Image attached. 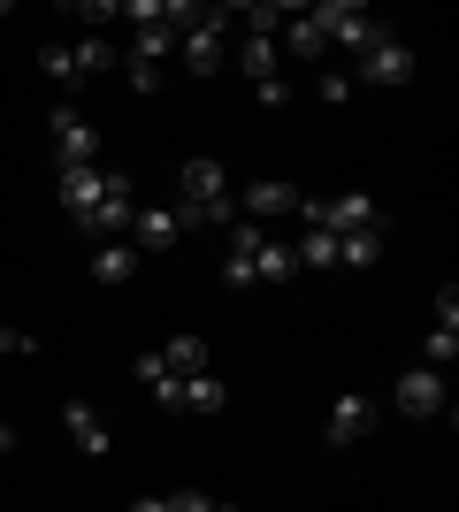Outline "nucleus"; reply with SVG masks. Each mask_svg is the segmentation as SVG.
Listing matches in <instances>:
<instances>
[{
  "label": "nucleus",
  "instance_id": "nucleus-1",
  "mask_svg": "<svg viewBox=\"0 0 459 512\" xmlns=\"http://www.w3.org/2000/svg\"><path fill=\"white\" fill-rule=\"evenodd\" d=\"M184 230H207V222H238V192H230V169L222 161H184Z\"/></svg>",
  "mask_w": 459,
  "mask_h": 512
},
{
  "label": "nucleus",
  "instance_id": "nucleus-2",
  "mask_svg": "<svg viewBox=\"0 0 459 512\" xmlns=\"http://www.w3.org/2000/svg\"><path fill=\"white\" fill-rule=\"evenodd\" d=\"M115 192H131V176H123V169H100V161H92V169H62V207H69V222H85V214L108 207Z\"/></svg>",
  "mask_w": 459,
  "mask_h": 512
},
{
  "label": "nucleus",
  "instance_id": "nucleus-3",
  "mask_svg": "<svg viewBox=\"0 0 459 512\" xmlns=\"http://www.w3.org/2000/svg\"><path fill=\"white\" fill-rule=\"evenodd\" d=\"M46 130H54V161H62V169H92V161H100V130H92L69 100H54Z\"/></svg>",
  "mask_w": 459,
  "mask_h": 512
},
{
  "label": "nucleus",
  "instance_id": "nucleus-4",
  "mask_svg": "<svg viewBox=\"0 0 459 512\" xmlns=\"http://www.w3.org/2000/svg\"><path fill=\"white\" fill-rule=\"evenodd\" d=\"M314 23L329 31V46H352V54H368V46L391 31V23H375L368 8H352V0H322V8H314Z\"/></svg>",
  "mask_w": 459,
  "mask_h": 512
},
{
  "label": "nucleus",
  "instance_id": "nucleus-5",
  "mask_svg": "<svg viewBox=\"0 0 459 512\" xmlns=\"http://www.w3.org/2000/svg\"><path fill=\"white\" fill-rule=\"evenodd\" d=\"M352 85H383V92H391V85H414V46L383 31V39L360 54V77H352Z\"/></svg>",
  "mask_w": 459,
  "mask_h": 512
},
{
  "label": "nucleus",
  "instance_id": "nucleus-6",
  "mask_svg": "<svg viewBox=\"0 0 459 512\" xmlns=\"http://www.w3.org/2000/svg\"><path fill=\"white\" fill-rule=\"evenodd\" d=\"M176 54H184V69H192V77H215V69L230 62V46H222V16L184 23V31H176Z\"/></svg>",
  "mask_w": 459,
  "mask_h": 512
},
{
  "label": "nucleus",
  "instance_id": "nucleus-7",
  "mask_svg": "<svg viewBox=\"0 0 459 512\" xmlns=\"http://www.w3.org/2000/svg\"><path fill=\"white\" fill-rule=\"evenodd\" d=\"M62 428H69V444L85 451V459H108V451H115L108 413H100V406H85V398H69V406H62Z\"/></svg>",
  "mask_w": 459,
  "mask_h": 512
},
{
  "label": "nucleus",
  "instance_id": "nucleus-8",
  "mask_svg": "<svg viewBox=\"0 0 459 512\" xmlns=\"http://www.w3.org/2000/svg\"><path fill=\"white\" fill-rule=\"evenodd\" d=\"M184 214L176 207H138V222H131V253H176L184 245Z\"/></svg>",
  "mask_w": 459,
  "mask_h": 512
},
{
  "label": "nucleus",
  "instance_id": "nucleus-9",
  "mask_svg": "<svg viewBox=\"0 0 459 512\" xmlns=\"http://www.w3.org/2000/svg\"><path fill=\"white\" fill-rule=\"evenodd\" d=\"M391 406L414 413V421L444 413V375H437V367H406V375H398V390H391Z\"/></svg>",
  "mask_w": 459,
  "mask_h": 512
},
{
  "label": "nucleus",
  "instance_id": "nucleus-10",
  "mask_svg": "<svg viewBox=\"0 0 459 512\" xmlns=\"http://www.w3.org/2000/svg\"><path fill=\"white\" fill-rule=\"evenodd\" d=\"M245 222H276V214H299V184H284V176H261V184H245L238 192Z\"/></svg>",
  "mask_w": 459,
  "mask_h": 512
},
{
  "label": "nucleus",
  "instance_id": "nucleus-11",
  "mask_svg": "<svg viewBox=\"0 0 459 512\" xmlns=\"http://www.w3.org/2000/svg\"><path fill=\"white\" fill-rule=\"evenodd\" d=\"M238 69L253 77V92L276 85V77H284V46H276V31H261V23H253V31H245V46H238Z\"/></svg>",
  "mask_w": 459,
  "mask_h": 512
},
{
  "label": "nucleus",
  "instance_id": "nucleus-12",
  "mask_svg": "<svg viewBox=\"0 0 459 512\" xmlns=\"http://www.w3.org/2000/svg\"><path fill=\"white\" fill-rule=\"evenodd\" d=\"M161 406L199 413V421H207V413H222V406H230V390H222V383H215V367H207V375H192V383H169V390H161Z\"/></svg>",
  "mask_w": 459,
  "mask_h": 512
},
{
  "label": "nucleus",
  "instance_id": "nucleus-13",
  "mask_svg": "<svg viewBox=\"0 0 459 512\" xmlns=\"http://www.w3.org/2000/svg\"><path fill=\"white\" fill-rule=\"evenodd\" d=\"M375 428V398H360V390H345V398H337V406H329V444H360V436H368Z\"/></svg>",
  "mask_w": 459,
  "mask_h": 512
},
{
  "label": "nucleus",
  "instance_id": "nucleus-14",
  "mask_svg": "<svg viewBox=\"0 0 459 512\" xmlns=\"http://www.w3.org/2000/svg\"><path fill=\"white\" fill-rule=\"evenodd\" d=\"M291 54V62H314L322 69V54H329V31L314 23V8H299V16H284V39H276Z\"/></svg>",
  "mask_w": 459,
  "mask_h": 512
},
{
  "label": "nucleus",
  "instance_id": "nucleus-15",
  "mask_svg": "<svg viewBox=\"0 0 459 512\" xmlns=\"http://www.w3.org/2000/svg\"><path fill=\"white\" fill-rule=\"evenodd\" d=\"M131 276H138L131 237H108V245H92V283H131Z\"/></svg>",
  "mask_w": 459,
  "mask_h": 512
},
{
  "label": "nucleus",
  "instance_id": "nucleus-16",
  "mask_svg": "<svg viewBox=\"0 0 459 512\" xmlns=\"http://www.w3.org/2000/svg\"><path fill=\"white\" fill-rule=\"evenodd\" d=\"M153 360L169 367V383H192V375H207V344H199V337H169Z\"/></svg>",
  "mask_w": 459,
  "mask_h": 512
},
{
  "label": "nucleus",
  "instance_id": "nucleus-17",
  "mask_svg": "<svg viewBox=\"0 0 459 512\" xmlns=\"http://www.w3.org/2000/svg\"><path fill=\"white\" fill-rule=\"evenodd\" d=\"M108 62H115V46L100 39V31H85V39H69V69H77V85H85V77H100Z\"/></svg>",
  "mask_w": 459,
  "mask_h": 512
},
{
  "label": "nucleus",
  "instance_id": "nucleus-18",
  "mask_svg": "<svg viewBox=\"0 0 459 512\" xmlns=\"http://www.w3.org/2000/svg\"><path fill=\"white\" fill-rule=\"evenodd\" d=\"M169 54H176V31H169V23H138V39H131V62L161 69Z\"/></svg>",
  "mask_w": 459,
  "mask_h": 512
},
{
  "label": "nucleus",
  "instance_id": "nucleus-19",
  "mask_svg": "<svg viewBox=\"0 0 459 512\" xmlns=\"http://www.w3.org/2000/svg\"><path fill=\"white\" fill-rule=\"evenodd\" d=\"M291 276H299V260H291V245L261 237V253H253V283H291Z\"/></svg>",
  "mask_w": 459,
  "mask_h": 512
},
{
  "label": "nucleus",
  "instance_id": "nucleus-20",
  "mask_svg": "<svg viewBox=\"0 0 459 512\" xmlns=\"http://www.w3.org/2000/svg\"><path fill=\"white\" fill-rule=\"evenodd\" d=\"M375 253H383V230H352V237H337V268H368Z\"/></svg>",
  "mask_w": 459,
  "mask_h": 512
},
{
  "label": "nucleus",
  "instance_id": "nucleus-21",
  "mask_svg": "<svg viewBox=\"0 0 459 512\" xmlns=\"http://www.w3.org/2000/svg\"><path fill=\"white\" fill-rule=\"evenodd\" d=\"M291 260H299V268H337V237H329V230H306L299 245H291Z\"/></svg>",
  "mask_w": 459,
  "mask_h": 512
},
{
  "label": "nucleus",
  "instance_id": "nucleus-22",
  "mask_svg": "<svg viewBox=\"0 0 459 512\" xmlns=\"http://www.w3.org/2000/svg\"><path fill=\"white\" fill-rule=\"evenodd\" d=\"M452 360H459V329H429V344H421V367H437V375H444Z\"/></svg>",
  "mask_w": 459,
  "mask_h": 512
},
{
  "label": "nucleus",
  "instance_id": "nucleus-23",
  "mask_svg": "<svg viewBox=\"0 0 459 512\" xmlns=\"http://www.w3.org/2000/svg\"><path fill=\"white\" fill-rule=\"evenodd\" d=\"M39 69L54 77V85H77V69H69V39H46L39 46Z\"/></svg>",
  "mask_w": 459,
  "mask_h": 512
},
{
  "label": "nucleus",
  "instance_id": "nucleus-24",
  "mask_svg": "<svg viewBox=\"0 0 459 512\" xmlns=\"http://www.w3.org/2000/svg\"><path fill=\"white\" fill-rule=\"evenodd\" d=\"M314 92H322L329 107H345V100H352L360 85H352V69H322V85H314Z\"/></svg>",
  "mask_w": 459,
  "mask_h": 512
},
{
  "label": "nucleus",
  "instance_id": "nucleus-25",
  "mask_svg": "<svg viewBox=\"0 0 459 512\" xmlns=\"http://www.w3.org/2000/svg\"><path fill=\"white\" fill-rule=\"evenodd\" d=\"M222 283H230V291H253V253H222Z\"/></svg>",
  "mask_w": 459,
  "mask_h": 512
},
{
  "label": "nucleus",
  "instance_id": "nucleus-26",
  "mask_svg": "<svg viewBox=\"0 0 459 512\" xmlns=\"http://www.w3.org/2000/svg\"><path fill=\"white\" fill-rule=\"evenodd\" d=\"M31 352H39L31 329H0V360H31Z\"/></svg>",
  "mask_w": 459,
  "mask_h": 512
},
{
  "label": "nucleus",
  "instance_id": "nucleus-27",
  "mask_svg": "<svg viewBox=\"0 0 459 512\" xmlns=\"http://www.w3.org/2000/svg\"><path fill=\"white\" fill-rule=\"evenodd\" d=\"M437 329H459V291H452V283L437 291Z\"/></svg>",
  "mask_w": 459,
  "mask_h": 512
},
{
  "label": "nucleus",
  "instance_id": "nucleus-28",
  "mask_svg": "<svg viewBox=\"0 0 459 512\" xmlns=\"http://www.w3.org/2000/svg\"><path fill=\"white\" fill-rule=\"evenodd\" d=\"M207 505H215V497H199V490H176L169 497V512H207Z\"/></svg>",
  "mask_w": 459,
  "mask_h": 512
},
{
  "label": "nucleus",
  "instance_id": "nucleus-29",
  "mask_svg": "<svg viewBox=\"0 0 459 512\" xmlns=\"http://www.w3.org/2000/svg\"><path fill=\"white\" fill-rule=\"evenodd\" d=\"M131 512H169V497H138V505Z\"/></svg>",
  "mask_w": 459,
  "mask_h": 512
},
{
  "label": "nucleus",
  "instance_id": "nucleus-30",
  "mask_svg": "<svg viewBox=\"0 0 459 512\" xmlns=\"http://www.w3.org/2000/svg\"><path fill=\"white\" fill-rule=\"evenodd\" d=\"M0 451H16V436H8V421H0Z\"/></svg>",
  "mask_w": 459,
  "mask_h": 512
},
{
  "label": "nucleus",
  "instance_id": "nucleus-31",
  "mask_svg": "<svg viewBox=\"0 0 459 512\" xmlns=\"http://www.w3.org/2000/svg\"><path fill=\"white\" fill-rule=\"evenodd\" d=\"M207 512H238V505H207Z\"/></svg>",
  "mask_w": 459,
  "mask_h": 512
}]
</instances>
